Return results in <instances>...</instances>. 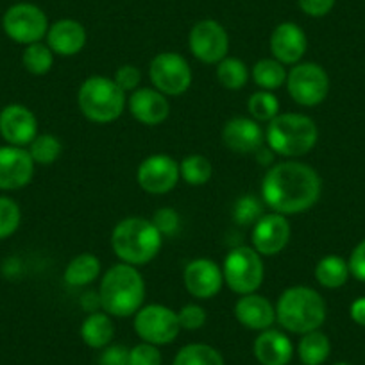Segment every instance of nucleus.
I'll list each match as a JSON object with an SVG mask.
<instances>
[{"label": "nucleus", "instance_id": "7", "mask_svg": "<svg viewBox=\"0 0 365 365\" xmlns=\"http://www.w3.org/2000/svg\"><path fill=\"white\" fill-rule=\"evenodd\" d=\"M224 283L238 296L255 294L265 278L262 255L252 245H238L231 249L222 263Z\"/></svg>", "mask_w": 365, "mask_h": 365}, {"label": "nucleus", "instance_id": "14", "mask_svg": "<svg viewBox=\"0 0 365 365\" xmlns=\"http://www.w3.org/2000/svg\"><path fill=\"white\" fill-rule=\"evenodd\" d=\"M290 235L289 217L270 212L252 226L251 244L262 256H276L289 245Z\"/></svg>", "mask_w": 365, "mask_h": 365}, {"label": "nucleus", "instance_id": "32", "mask_svg": "<svg viewBox=\"0 0 365 365\" xmlns=\"http://www.w3.org/2000/svg\"><path fill=\"white\" fill-rule=\"evenodd\" d=\"M282 106H279V99L274 96V91L259 90L252 93L247 101V111L251 118L256 122H267L269 124L272 118L278 117L282 113Z\"/></svg>", "mask_w": 365, "mask_h": 365}, {"label": "nucleus", "instance_id": "12", "mask_svg": "<svg viewBox=\"0 0 365 365\" xmlns=\"http://www.w3.org/2000/svg\"><path fill=\"white\" fill-rule=\"evenodd\" d=\"M188 47L194 58L205 65H219L230 52V34L217 20H201L188 34Z\"/></svg>", "mask_w": 365, "mask_h": 365}, {"label": "nucleus", "instance_id": "11", "mask_svg": "<svg viewBox=\"0 0 365 365\" xmlns=\"http://www.w3.org/2000/svg\"><path fill=\"white\" fill-rule=\"evenodd\" d=\"M2 27L4 33L11 38L13 41L20 45H31L38 43L47 36L48 31V19L34 4H15L6 11L4 19H2Z\"/></svg>", "mask_w": 365, "mask_h": 365}, {"label": "nucleus", "instance_id": "36", "mask_svg": "<svg viewBox=\"0 0 365 365\" xmlns=\"http://www.w3.org/2000/svg\"><path fill=\"white\" fill-rule=\"evenodd\" d=\"M20 220H22L20 206L13 199L2 195L0 197V240L11 237L19 230Z\"/></svg>", "mask_w": 365, "mask_h": 365}, {"label": "nucleus", "instance_id": "39", "mask_svg": "<svg viewBox=\"0 0 365 365\" xmlns=\"http://www.w3.org/2000/svg\"><path fill=\"white\" fill-rule=\"evenodd\" d=\"M131 365H161V353L158 346L149 342H140L129 349Z\"/></svg>", "mask_w": 365, "mask_h": 365}, {"label": "nucleus", "instance_id": "19", "mask_svg": "<svg viewBox=\"0 0 365 365\" xmlns=\"http://www.w3.org/2000/svg\"><path fill=\"white\" fill-rule=\"evenodd\" d=\"M270 52L272 58L283 65H297L308 51L307 33L294 22L279 24L270 34Z\"/></svg>", "mask_w": 365, "mask_h": 365}, {"label": "nucleus", "instance_id": "41", "mask_svg": "<svg viewBox=\"0 0 365 365\" xmlns=\"http://www.w3.org/2000/svg\"><path fill=\"white\" fill-rule=\"evenodd\" d=\"M99 365H131L129 364V349L122 344H110L101 353Z\"/></svg>", "mask_w": 365, "mask_h": 365}, {"label": "nucleus", "instance_id": "17", "mask_svg": "<svg viewBox=\"0 0 365 365\" xmlns=\"http://www.w3.org/2000/svg\"><path fill=\"white\" fill-rule=\"evenodd\" d=\"M0 136L8 145H29L38 136L36 115L22 104H9L0 111Z\"/></svg>", "mask_w": 365, "mask_h": 365}, {"label": "nucleus", "instance_id": "13", "mask_svg": "<svg viewBox=\"0 0 365 365\" xmlns=\"http://www.w3.org/2000/svg\"><path fill=\"white\" fill-rule=\"evenodd\" d=\"M181 174L179 163L168 154H153L138 165L136 181L143 192L153 195H163L178 187Z\"/></svg>", "mask_w": 365, "mask_h": 365}, {"label": "nucleus", "instance_id": "21", "mask_svg": "<svg viewBox=\"0 0 365 365\" xmlns=\"http://www.w3.org/2000/svg\"><path fill=\"white\" fill-rule=\"evenodd\" d=\"M233 314L235 319L244 328L252 329V331L269 329L276 322V307L267 297L259 296L256 292L238 297L237 303H235Z\"/></svg>", "mask_w": 365, "mask_h": 365}, {"label": "nucleus", "instance_id": "2", "mask_svg": "<svg viewBox=\"0 0 365 365\" xmlns=\"http://www.w3.org/2000/svg\"><path fill=\"white\" fill-rule=\"evenodd\" d=\"M101 308L111 317H135L145 301V282L136 267L117 263L104 272L99 287Z\"/></svg>", "mask_w": 365, "mask_h": 365}, {"label": "nucleus", "instance_id": "1", "mask_svg": "<svg viewBox=\"0 0 365 365\" xmlns=\"http://www.w3.org/2000/svg\"><path fill=\"white\" fill-rule=\"evenodd\" d=\"M322 179L310 165L297 160L274 163L262 181V201L282 215H299L317 205Z\"/></svg>", "mask_w": 365, "mask_h": 365}, {"label": "nucleus", "instance_id": "24", "mask_svg": "<svg viewBox=\"0 0 365 365\" xmlns=\"http://www.w3.org/2000/svg\"><path fill=\"white\" fill-rule=\"evenodd\" d=\"M115 336V324L106 312H91L81 324V339L91 349H104Z\"/></svg>", "mask_w": 365, "mask_h": 365}, {"label": "nucleus", "instance_id": "3", "mask_svg": "<svg viewBox=\"0 0 365 365\" xmlns=\"http://www.w3.org/2000/svg\"><path fill=\"white\" fill-rule=\"evenodd\" d=\"M326 315L328 307L324 297L307 285L289 287L276 303V322L285 331L297 335L321 329Z\"/></svg>", "mask_w": 365, "mask_h": 365}, {"label": "nucleus", "instance_id": "23", "mask_svg": "<svg viewBox=\"0 0 365 365\" xmlns=\"http://www.w3.org/2000/svg\"><path fill=\"white\" fill-rule=\"evenodd\" d=\"M255 358L262 365H289L294 356V344L279 329H263L252 344Z\"/></svg>", "mask_w": 365, "mask_h": 365}, {"label": "nucleus", "instance_id": "4", "mask_svg": "<svg viewBox=\"0 0 365 365\" xmlns=\"http://www.w3.org/2000/svg\"><path fill=\"white\" fill-rule=\"evenodd\" d=\"M163 245V237L153 220L143 217L122 219L111 233V249L122 263L140 267L153 262Z\"/></svg>", "mask_w": 365, "mask_h": 365}, {"label": "nucleus", "instance_id": "8", "mask_svg": "<svg viewBox=\"0 0 365 365\" xmlns=\"http://www.w3.org/2000/svg\"><path fill=\"white\" fill-rule=\"evenodd\" d=\"M287 91L296 104L315 108L329 93V76L319 63H297L287 73Z\"/></svg>", "mask_w": 365, "mask_h": 365}, {"label": "nucleus", "instance_id": "35", "mask_svg": "<svg viewBox=\"0 0 365 365\" xmlns=\"http://www.w3.org/2000/svg\"><path fill=\"white\" fill-rule=\"evenodd\" d=\"M265 202L252 194H245L238 197L233 205V222L238 226H255L265 213H263Z\"/></svg>", "mask_w": 365, "mask_h": 365}, {"label": "nucleus", "instance_id": "6", "mask_svg": "<svg viewBox=\"0 0 365 365\" xmlns=\"http://www.w3.org/2000/svg\"><path fill=\"white\" fill-rule=\"evenodd\" d=\"M125 104V91L106 76L88 77L77 91L79 111L96 124H111L120 118Z\"/></svg>", "mask_w": 365, "mask_h": 365}, {"label": "nucleus", "instance_id": "16", "mask_svg": "<svg viewBox=\"0 0 365 365\" xmlns=\"http://www.w3.org/2000/svg\"><path fill=\"white\" fill-rule=\"evenodd\" d=\"M34 161L29 150L16 145L0 147V190H20L34 175Z\"/></svg>", "mask_w": 365, "mask_h": 365}, {"label": "nucleus", "instance_id": "27", "mask_svg": "<svg viewBox=\"0 0 365 365\" xmlns=\"http://www.w3.org/2000/svg\"><path fill=\"white\" fill-rule=\"evenodd\" d=\"M329 353H331V344H329L328 335L321 329L301 335L297 354L303 365H322L329 358Z\"/></svg>", "mask_w": 365, "mask_h": 365}, {"label": "nucleus", "instance_id": "30", "mask_svg": "<svg viewBox=\"0 0 365 365\" xmlns=\"http://www.w3.org/2000/svg\"><path fill=\"white\" fill-rule=\"evenodd\" d=\"M179 174H181L182 181L190 187H202L212 179V161L202 154H190V156L182 158V161L179 163Z\"/></svg>", "mask_w": 365, "mask_h": 365}, {"label": "nucleus", "instance_id": "43", "mask_svg": "<svg viewBox=\"0 0 365 365\" xmlns=\"http://www.w3.org/2000/svg\"><path fill=\"white\" fill-rule=\"evenodd\" d=\"M336 0H297L301 11L308 16H314V19H321L326 16L333 9Z\"/></svg>", "mask_w": 365, "mask_h": 365}, {"label": "nucleus", "instance_id": "40", "mask_svg": "<svg viewBox=\"0 0 365 365\" xmlns=\"http://www.w3.org/2000/svg\"><path fill=\"white\" fill-rule=\"evenodd\" d=\"M113 81L122 88V90L131 91L133 93V91L140 88V83H142V72H140L135 65H122L118 66L117 72H115Z\"/></svg>", "mask_w": 365, "mask_h": 365}, {"label": "nucleus", "instance_id": "45", "mask_svg": "<svg viewBox=\"0 0 365 365\" xmlns=\"http://www.w3.org/2000/svg\"><path fill=\"white\" fill-rule=\"evenodd\" d=\"M274 156H276V154H274L269 147H259V149L255 153L256 160H258L262 165H265V167H269V165L272 167Z\"/></svg>", "mask_w": 365, "mask_h": 365}, {"label": "nucleus", "instance_id": "42", "mask_svg": "<svg viewBox=\"0 0 365 365\" xmlns=\"http://www.w3.org/2000/svg\"><path fill=\"white\" fill-rule=\"evenodd\" d=\"M347 265H349L351 276L358 282L365 283V238L354 245L349 259H347Z\"/></svg>", "mask_w": 365, "mask_h": 365}, {"label": "nucleus", "instance_id": "25", "mask_svg": "<svg viewBox=\"0 0 365 365\" xmlns=\"http://www.w3.org/2000/svg\"><path fill=\"white\" fill-rule=\"evenodd\" d=\"M101 276V259L91 252H83L72 258L63 272V279L68 287L83 289L91 285Z\"/></svg>", "mask_w": 365, "mask_h": 365}, {"label": "nucleus", "instance_id": "20", "mask_svg": "<svg viewBox=\"0 0 365 365\" xmlns=\"http://www.w3.org/2000/svg\"><path fill=\"white\" fill-rule=\"evenodd\" d=\"M129 113L143 125H160L170 115V103L156 88H138L128 99Z\"/></svg>", "mask_w": 365, "mask_h": 365}, {"label": "nucleus", "instance_id": "15", "mask_svg": "<svg viewBox=\"0 0 365 365\" xmlns=\"http://www.w3.org/2000/svg\"><path fill=\"white\" fill-rule=\"evenodd\" d=\"M182 283L195 299H212L224 287L222 267L208 258L192 259L182 270Z\"/></svg>", "mask_w": 365, "mask_h": 365}, {"label": "nucleus", "instance_id": "26", "mask_svg": "<svg viewBox=\"0 0 365 365\" xmlns=\"http://www.w3.org/2000/svg\"><path fill=\"white\" fill-rule=\"evenodd\" d=\"M349 276V265H347L346 259L336 255L324 256L315 265V279L324 289H340V287L346 285Z\"/></svg>", "mask_w": 365, "mask_h": 365}, {"label": "nucleus", "instance_id": "46", "mask_svg": "<svg viewBox=\"0 0 365 365\" xmlns=\"http://www.w3.org/2000/svg\"><path fill=\"white\" fill-rule=\"evenodd\" d=\"M335 365H351V364H347V361H336Z\"/></svg>", "mask_w": 365, "mask_h": 365}, {"label": "nucleus", "instance_id": "5", "mask_svg": "<svg viewBox=\"0 0 365 365\" xmlns=\"http://www.w3.org/2000/svg\"><path fill=\"white\" fill-rule=\"evenodd\" d=\"M317 124L303 113H279L265 129L267 147L289 160L307 156L317 145Z\"/></svg>", "mask_w": 365, "mask_h": 365}, {"label": "nucleus", "instance_id": "22", "mask_svg": "<svg viewBox=\"0 0 365 365\" xmlns=\"http://www.w3.org/2000/svg\"><path fill=\"white\" fill-rule=\"evenodd\" d=\"M45 38H47L48 48L61 58L79 54L88 40L83 24L72 19H61L48 26Z\"/></svg>", "mask_w": 365, "mask_h": 365}, {"label": "nucleus", "instance_id": "28", "mask_svg": "<svg viewBox=\"0 0 365 365\" xmlns=\"http://www.w3.org/2000/svg\"><path fill=\"white\" fill-rule=\"evenodd\" d=\"M287 68L283 63L274 58H263L255 63L251 70L252 81L259 90L274 91L287 83Z\"/></svg>", "mask_w": 365, "mask_h": 365}, {"label": "nucleus", "instance_id": "33", "mask_svg": "<svg viewBox=\"0 0 365 365\" xmlns=\"http://www.w3.org/2000/svg\"><path fill=\"white\" fill-rule=\"evenodd\" d=\"M24 68L33 76H45L52 70L54 65V52L48 48L47 43H31L27 45L22 54Z\"/></svg>", "mask_w": 365, "mask_h": 365}, {"label": "nucleus", "instance_id": "9", "mask_svg": "<svg viewBox=\"0 0 365 365\" xmlns=\"http://www.w3.org/2000/svg\"><path fill=\"white\" fill-rule=\"evenodd\" d=\"M149 79L153 88L167 97H179L192 86L190 65L178 52H161L149 63Z\"/></svg>", "mask_w": 365, "mask_h": 365}, {"label": "nucleus", "instance_id": "44", "mask_svg": "<svg viewBox=\"0 0 365 365\" xmlns=\"http://www.w3.org/2000/svg\"><path fill=\"white\" fill-rule=\"evenodd\" d=\"M349 315L353 319V322H356L358 326L365 328V297H358V299H354L351 303Z\"/></svg>", "mask_w": 365, "mask_h": 365}, {"label": "nucleus", "instance_id": "29", "mask_svg": "<svg viewBox=\"0 0 365 365\" xmlns=\"http://www.w3.org/2000/svg\"><path fill=\"white\" fill-rule=\"evenodd\" d=\"M172 365H226L220 351L208 344H188L174 356Z\"/></svg>", "mask_w": 365, "mask_h": 365}, {"label": "nucleus", "instance_id": "34", "mask_svg": "<svg viewBox=\"0 0 365 365\" xmlns=\"http://www.w3.org/2000/svg\"><path fill=\"white\" fill-rule=\"evenodd\" d=\"M29 154L34 163L51 165L59 160L63 154V143L58 136L54 135H38L33 142L29 143Z\"/></svg>", "mask_w": 365, "mask_h": 365}, {"label": "nucleus", "instance_id": "37", "mask_svg": "<svg viewBox=\"0 0 365 365\" xmlns=\"http://www.w3.org/2000/svg\"><path fill=\"white\" fill-rule=\"evenodd\" d=\"M179 326L181 329H187V331H197L208 321V315H206V310L199 304L190 303L181 307V310L178 312Z\"/></svg>", "mask_w": 365, "mask_h": 365}, {"label": "nucleus", "instance_id": "10", "mask_svg": "<svg viewBox=\"0 0 365 365\" xmlns=\"http://www.w3.org/2000/svg\"><path fill=\"white\" fill-rule=\"evenodd\" d=\"M133 328L143 342L154 344V346L172 344L181 331L178 312L165 304H147L140 308L135 314Z\"/></svg>", "mask_w": 365, "mask_h": 365}, {"label": "nucleus", "instance_id": "38", "mask_svg": "<svg viewBox=\"0 0 365 365\" xmlns=\"http://www.w3.org/2000/svg\"><path fill=\"white\" fill-rule=\"evenodd\" d=\"M150 220H153L156 230L161 233V237H174L179 231V227H181V217H179V213L174 208H168V206L156 210Z\"/></svg>", "mask_w": 365, "mask_h": 365}, {"label": "nucleus", "instance_id": "31", "mask_svg": "<svg viewBox=\"0 0 365 365\" xmlns=\"http://www.w3.org/2000/svg\"><path fill=\"white\" fill-rule=\"evenodd\" d=\"M217 81L220 86L226 90H242L249 81V68L242 59L238 58H224L222 61L217 65Z\"/></svg>", "mask_w": 365, "mask_h": 365}, {"label": "nucleus", "instance_id": "18", "mask_svg": "<svg viewBox=\"0 0 365 365\" xmlns=\"http://www.w3.org/2000/svg\"><path fill=\"white\" fill-rule=\"evenodd\" d=\"M222 143L235 154H255L265 143V131L251 117H235L222 128Z\"/></svg>", "mask_w": 365, "mask_h": 365}]
</instances>
